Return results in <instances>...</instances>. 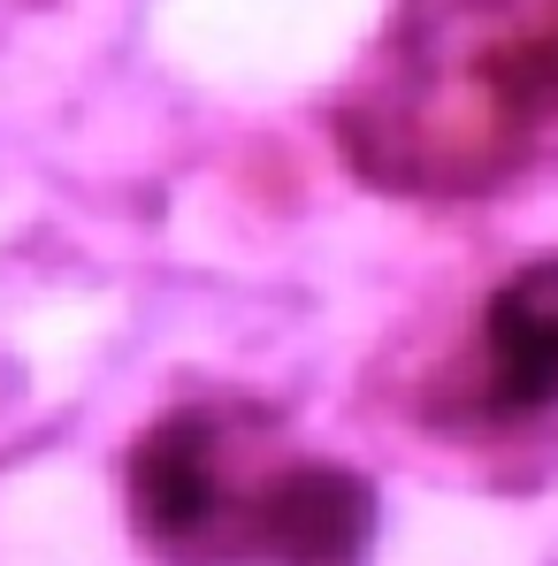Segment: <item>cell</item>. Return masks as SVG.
Masks as SVG:
<instances>
[{"mask_svg": "<svg viewBox=\"0 0 558 566\" xmlns=\"http://www.w3.org/2000/svg\"><path fill=\"white\" fill-rule=\"evenodd\" d=\"M337 146L398 199H482L558 146V0H398Z\"/></svg>", "mask_w": 558, "mask_h": 566, "instance_id": "cell-1", "label": "cell"}, {"mask_svg": "<svg viewBox=\"0 0 558 566\" xmlns=\"http://www.w3.org/2000/svg\"><path fill=\"white\" fill-rule=\"evenodd\" d=\"M130 528L169 566H368V474L314 460L238 398L146 421L123 468Z\"/></svg>", "mask_w": 558, "mask_h": 566, "instance_id": "cell-2", "label": "cell"}, {"mask_svg": "<svg viewBox=\"0 0 558 566\" xmlns=\"http://www.w3.org/2000/svg\"><path fill=\"white\" fill-rule=\"evenodd\" d=\"M466 421H536L558 413V253L520 261L482 298L460 376Z\"/></svg>", "mask_w": 558, "mask_h": 566, "instance_id": "cell-3", "label": "cell"}]
</instances>
